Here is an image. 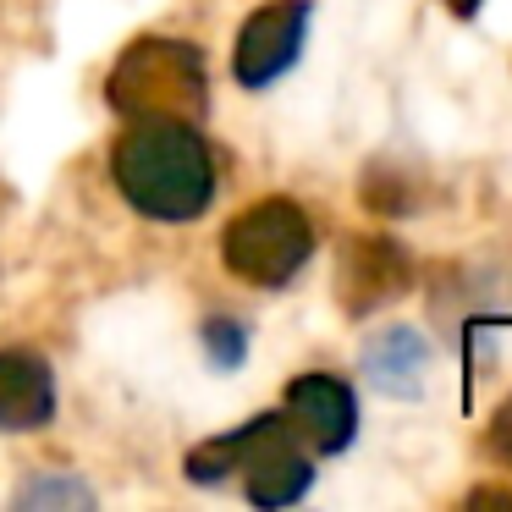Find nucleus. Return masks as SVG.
Listing matches in <instances>:
<instances>
[{
  "label": "nucleus",
  "instance_id": "obj_8",
  "mask_svg": "<svg viewBox=\"0 0 512 512\" xmlns=\"http://www.w3.org/2000/svg\"><path fill=\"white\" fill-rule=\"evenodd\" d=\"M430 358H435L430 336L413 331V325H391V331H375V336H369L364 353H358V364H364L369 386L386 391V397H419Z\"/></svg>",
  "mask_w": 512,
  "mask_h": 512
},
{
  "label": "nucleus",
  "instance_id": "obj_1",
  "mask_svg": "<svg viewBox=\"0 0 512 512\" xmlns=\"http://www.w3.org/2000/svg\"><path fill=\"white\" fill-rule=\"evenodd\" d=\"M111 177L138 215L166 226L199 221L221 188L210 138L188 116H138L111 149Z\"/></svg>",
  "mask_w": 512,
  "mask_h": 512
},
{
  "label": "nucleus",
  "instance_id": "obj_12",
  "mask_svg": "<svg viewBox=\"0 0 512 512\" xmlns=\"http://www.w3.org/2000/svg\"><path fill=\"white\" fill-rule=\"evenodd\" d=\"M23 501H28V507H39V501H78V507H89L94 496L83 485H72V479H39V485L23 490Z\"/></svg>",
  "mask_w": 512,
  "mask_h": 512
},
{
  "label": "nucleus",
  "instance_id": "obj_9",
  "mask_svg": "<svg viewBox=\"0 0 512 512\" xmlns=\"http://www.w3.org/2000/svg\"><path fill=\"white\" fill-rule=\"evenodd\" d=\"M56 419V375L39 353H0V430H45Z\"/></svg>",
  "mask_w": 512,
  "mask_h": 512
},
{
  "label": "nucleus",
  "instance_id": "obj_3",
  "mask_svg": "<svg viewBox=\"0 0 512 512\" xmlns=\"http://www.w3.org/2000/svg\"><path fill=\"white\" fill-rule=\"evenodd\" d=\"M221 259L248 287H287L314 259V221L298 199H254L243 215H232L221 232Z\"/></svg>",
  "mask_w": 512,
  "mask_h": 512
},
{
  "label": "nucleus",
  "instance_id": "obj_2",
  "mask_svg": "<svg viewBox=\"0 0 512 512\" xmlns=\"http://www.w3.org/2000/svg\"><path fill=\"white\" fill-rule=\"evenodd\" d=\"M232 474L243 479V496L254 507H292L314 485V463L298 452V435L281 413H259L243 430L188 452V479H199V485H221Z\"/></svg>",
  "mask_w": 512,
  "mask_h": 512
},
{
  "label": "nucleus",
  "instance_id": "obj_5",
  "mask_svg": "<svg viewBox=\"0 0 512 512\" xmlns=\"http://www.w3.org/2000/svg\"><path fill=\"white\" fill-rule=\"evenodd\" d=\"M309 17H314L309 0H265L259 12H248L243 28H237V45H232L237 89L259 94L287 78L298 67L303 45H309Z\"/></svg>",
  "mask_w": 512,
  "mask_h": 512
},
{
  "label": "nucleus",
  "instance_id": "obj_4",
  "mask_svg": "<svg viewBox=\"0 0 512 512\" xmlns=\"http://www.w3.org/2000/svg\"><path fill=\"white\" fill-rule=\"evenodd\" d=\"M105 100L138 122V116H199L204 111V56L182 39H138L116 61Z\"/></svg>",
  "mask_w": 512,
  "mask_h": 512
},
{
  "label": "nucleus",
  "instance_id": "obj_13",
  "mask_svg": "<svg viewBox=\"0 0 512 512\" xmlns=\"http://www.w3.org/2000/svg\"><path fill=\"white\" fill-rule=\"evenodd\" d=\"M446 6H452V12L468 23V17H479V6H485V0H446Z\"/></svg>",
  "mask_w": 512,
  "mask_h": 512
},
{
  "label": "nucleus",
  "instance_id": "obj_6",
  "mask_svg": "<svg viewBox=\"0 0 512 512\" xmlns=\"http://www.w3.org/2000/svg\"><path fill=\"white\" fill-rule=\"evenodd\" d=\"M281 419L320 457H342L358 441V391L342 375H331V369H309V375H298L287 386Z\"/></svg>",
  "mask_w": 512,
  "mask_h": 512
},
{
  "label": "nucleus",
  "instance_id": "obj_11",
  "mask_svg": "<svg viewBox=\"0 0 512 512\" xmlns=\"http://www.w3.org/2000/svg\"><path fill=\"white\" fill-rule=\"evenodd\" d=\"M485 457L501 468H512V391L496 402V413H490V424H485Z\"/></svg>",
  "mask_w": 512,
  "mask_h": 512
},
{
  "label": "nucleus",
  "instance_id": "obj_10",
  "mask_svg": "<svg viewBox=\"0 0 512 512\" xmlns=\"http://www.w3.org/2000/svg\"><path fill=\"white\" fill-rule=\"evenodd\" d=\"M204 353H210L215 369H237L248 353V331L237 320H210L204 325Z\"/></svg>",
  "mask_w": 512,
  "mask_h": 512
},
{
  "label": "nucleus",
  "instance_id": "obj_7",
  "mask_svg": "<svg viewBox=\"0 0 512 512\" xmlns=\"http://www.w3.org/2000/svg\"><path fill=\"white\" fill-rule=\"evenodd\" d=\"M408 281H413V265L402 254V243H391V237H358L342 254V309L369 314L380 303L402 298Z\"/></svg>",
  "mask_w": 512,
  "mask_h": 512
}]
</instances>
